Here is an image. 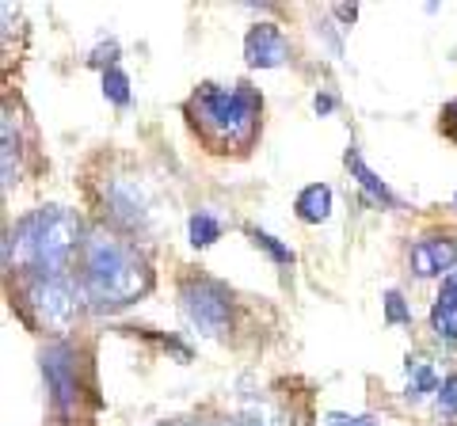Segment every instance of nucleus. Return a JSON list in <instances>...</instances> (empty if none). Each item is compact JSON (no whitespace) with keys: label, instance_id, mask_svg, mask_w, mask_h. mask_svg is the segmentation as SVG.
<instances>
[{"label":"nucleus","instance_id":"f03ea898","mask_svg":"<svg viewBox=\"0 0 457 426\" xmlns=\"http://www.w3.org/2000/svg\"><path fill=\"white\" fill-rule=\"evenodd\" d=\"M195 130L203 134L213 152L228 149H248L255 130H260V99L248 84L237 88H218V84H203L187 103Z\"/></svg>","mask_w":457,"mask_h":426},{"label":"nucleus","instance_id":"5701e85b","mask_svg":"<svg viewBox=\"0 0 457 426\" xmlns=\"http://www.w3.org/2000/svg\"><path fill=\"white\" fill-rule=\"evenodd\" d=\"M446 130H450V134H457V99L446 107Z\"/></svg>","mask_w":457,"mask_h":426},{"label":"nucleus","instance_id":"7ed1b4c3","mask_svg":"<svg viewBox=\"0 0 457 426\" xmlns=\"http://www.w3.org/2000/svg\"><path fill=\"white\" fill-rule=\"evenodd\" d=\"M77 240H80V221L73 213L62 206H46L16 225V233L4 240V259L12 255V248H16V263L23 271L62 278Z\"/></svg>","mask_w":457,"mask_h":426},{"label":"nucleus","instance_id":"a211bd4d","mask_svg":"<svg viewBox=\"0 0 457 426\" xmlns=\"http://www.w3.org/2000/svg\"><path fill=\"white\" fill-rule=\"evenodd\" d=\"M442 308H457V271H450L446 278H442V290H438V301Z\"/></svg>","mask_w":457,"mask_h":426},{"label":"nucleus","instance_id":"412c9836","mask_svg":"<svg viewBox=\"0 0 457 426\" xmlns=\"http://www.w3.org/2000/svg\"><path fill=\"white\" fill-rule=\"evenodd\" d=\"M114 53H119V46H114V42H107V46H99L88 61H92V65H111V69H114Z\"/></svg>","mask_w":457,"mask_h":426},{"label":"nucleus","instance_id":"9b49d317","mask_svg":"<svg viewBox=\"0 0 457 426\" xmlns=\"http://www.w3.org/2000/svg\"><path fill=\"white\" fill-rule=\"evenodd\" d=\"M404 373H408V396L411 400H420V396H427V392H438V377H435V369L427 358H408Z\"/></svg>","mask_w":457,"mask_h":426},{"label":"nucleus","instance_id":"39448f33","mask_svg":"<svg viewBox=\"0 0 457 426\" xmlns=\"http://www.w3.org/2000/svg\"><path fill=\"white\" fill-rule=\"evenodd\" d=\"M23 301L42 324H46V328H65V324L73 320V308H77L73 290H69L62 278H50V274H31L27 278Z\"/></svg>","mask_w":457,"mask_h":426},{"label":"nucleus","instance_id":"6e6552de","mask_svg":"<svg viewBox=\"0 0 457 426\" xmlns=\"http://www.w3.org/2000/svg\"><path fill=\"white\" fill-rule=\"evenodd\" d=\"M457 266V244L446 236H431V240H420L411 248V271L420 278H438V274H450Z\"/></svg>","mask_w":457,"mask_h":426},{"label":"nucleus","instance_id":"b1692460","mask_svg":"<svg viewBox=\"0 0 457 426\" xmlns=\"http://www.w3.org/2000/svg\"><path fill=\"white\" fill-rule=\"evenodd\" d=\"M336 16H343V20H354V16H359V12L347 8V4H339V8H336Z\"/></svg>","mask_w":457,"mask_h":426},{"label":"nucleus","instance_id":"9d476101","mask_svg":"<svg viewBox=\"0 0 457 426\" xmlns=\"http://www.w3.org/2000/svg\"><path fill=\"white\" fill-rule=\"evenodd\" d=\"M347 168H351V176L362 183V191H366L370 198H378V202H385V206H393V202H396V198H393V191L385 187V183H381L374 172H370V168H366V160H362V152L354 149V145L347 149Z\"/></svg>","mask_w":457,"mask_h":426},{"label":"nucleus","instance_id":"aec40b11","mask_svg":"<svg viewBox=\"0 0 457 426\" xmlns=\"http://www.w3.org/2000/svg\"><path fill=\"white\" fill-rule=\"evenodd\" d=\"M328 426H381V422L370 419V415H339V411H332V415H328Z\"/></svg>","mask_w":457,"mask_h":426},{"label":"nucleus","instance_id":"1a4fd4ad","mask_svg":"<svg viewBox=\"0 0 457 426\" xmlns=\"http://www.w3.org/2000/svg\"><path fill=\"white\" fill-rule=\"evenodd\" d=\"M297 217H302L305 225H320L328 221V213H332V187H324V183H312V187H305L302 194H297Z\"/></svg>","mask_w":457,"mask_h":426},{"label":"nucleus","instance_id":"4be33fe9","mask_svg":"<svg viewBox=\"0 0 457 426\" xmlns=\"http://www.w3.org/2000/svg\"><path fill=\"white\" fill-rule=\"evenodd\" d=\"M312 107H317V115H328V111H332L336 107V95H317V103H312Z\"/></svg>","mask_w":457,"mask_h":426},{"label":"nucleus","instance_id":"2eb2a0df","mask_svg":"<svg viewBox=\"0 0 457 426\" xmlns=\"http://www.w3.org/2000/svg\"><path fill=\"white\" fill-rule=\"evenodd\" d=\"M431 328H435L438 339H446V343H457V308L435 305V308H431Z\"/></svg>","mask_w":457,"mask_h":426},{"label":"nucleus","instance_id":"393cba45","mask_svg":"<svg viewBox=\"0 0 457 426\" xmlns=\"http://www.w3.org/2000/svg\"><path fill=\"white\" fill-rule=\"evenodd\" d=\"M245 426H275V422H263V419H248Z\"/></svg>","mask_w":457,"mask_h":426},{"label":"nucleus","instance_id":"ddd939ff","mask_svg":"<svg viewBox=\"0 0 457 426\" xmlns=\"http://www.w3.org/2000/svg\"><path fill=\"white\" fill-rule=\"evenodd\" d=\"M20 179V141L12 134V115H4V187Z\"/></svg>","mask_w":457,"mask_h":426},{"label":"nucleus","instance_id":"f8f14e48","mask_svg":"<svg viewBox=\"0 0 457 426\" xmlns=\"http://www.w3.org/2000/svg\"><path fill=\"white\" fill-rule=\"evenodd\" d=\"M187 233H191L195 248H210L213 240H221V221L213 217V213H195L191 225H187Z\"/></svg>","mask_w":457,"mask_h":426},{"label":"nucleus","instance_id":"6ab92c4d","mask_svg":"<svg viewBox=\"0 0 457 426\" xmlns=\"http://www.w3.org/2000/svg\"><path fill=\"white\" fill-rule=\"evenodd\" d=\"M438 404H442V411H446V415H457V377H446V381H442Z\"/></svg>","mask_w":457,"mask_h":426},{"label":"nucleus","instance_id":"f257e3e1","mask_svg":"<svg viewBox=\"0 0 457 426\" xmlns=\"http://www.w3.org/2000/svg\"><path fill=\"white\" fill-rule=\"evenodd\" d=\"M149 266L145 259L126 248L122 240L107 233H96L84 244V271H80V290L96 305H130L149 290Z\"/></svg>","mask_w":457,"mask_h":426},{"label":"nucleus","instance_id":"0eeeda50","mask_svg":"<svg viewBox=\"0 0 457 426\" xmlns=\"http://www.w3.org/2000/svg\"><path fill=\"white\" fill-rule=\"evenodd\" d=\"M245 58L255 69H275L290 58V42L278 31V23H255L245 35Z\"/></svg>","mask_w":457,"mask_h":426},{"label":"nucleus","instance_id":"dca6fc26","mask_svg":"<svg viewBox=\"0 0 457 426\" xmlns=\"http://www.w3.org/2000/svg\"><path fill=\"white\" fill-rule=\"evenodd\" d=\"M252 240H255V248H263V251H267L275 263H294V251L286 248V244H278V240L270 236V233H263V229H252Z\"/></svg>","mask_w":457,"mask_h":426},{"label":"nucleus","instance_id":"a878e982","mask_svg":"<svg viewBox=\"0 0 457 426\" xmlns=\"http://www.w3.org/2000/svg\"><path fill=\"white\" fill-rule=\"evenodd\" d=\"M453 206H457V194H453Z\"/></svg>","mask_w":457,"mask_h":426},{"label":"nucleus","instance_id":"f3484780","mask_svg":"<svg viewBox=\"0 0 457 426\" xmlns=\"http://www.w3.org/2000/svg\"><path fill=\"white\" fill-rule=\"evenodd\" d=\"M385 320H389V324H408L411 320V308L404 305V297H400L396 290L385 293Z\"/></svg>","mask_w":457,"mask_h":426},{"label":"nucleus","instance_id":"20e7f679","mask_svg":"<svg viewBox=\"0 0 457 426\" xmlns=\"http://www.w3.org/2000/svg\"><path fill=\"white\" fill-rule=\"evenodd\" d=\"M179 301H183V316L191 320L195 332H203L210 339H221L233 324V308H228V293L210 278H191L183 282L179 290Z\"/></svg>","mask_w":457,"mask_h":426},{"label":"nucleus","instance_id":"423d86ee","mask_svg":"<svg viewBox=\"0 0 457 426\" xmlns=\"http://www.w3.org/2000/svg\"><path fill=\"white\" fill-rule=\"evenodd\" d=\"M42 377H46L50 400L57 407V415L69 419L77 407V365H73V350L65 343H54L42 350Z\"/></svg>","mask_w":457,"mask_h":426},{"label":"nucleus","instance_id":"4468645a","mask_svg":"<svg viewBox=\"0 0 457 426\" xmlns=\"http://www.w3.org/2000/svg\"><path fill=\"white\" fill-rule=\"evenodd\" d=\"M104 95L111 99V103H119V107L130 103V80H126V73H119V69H107V73H104Z\"/></svg>","mask_w":457,"mask_h":426}]
</instances>
